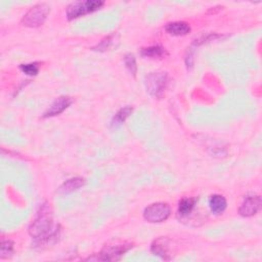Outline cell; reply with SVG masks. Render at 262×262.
<instances>
[{
	"label": "cell",
	"instance_id": "obj_13",
	"mask_svg": "<svg viewBox=\"0 0 262 262\" xmlns=\"http://www.w3.org/2000/svg\"><path fill=\"white\" fill-rule=\"evenodd\" d=\"M140 54L144 57H150V59H163L168 53L163 46L153 45L150 47L141 48Z\"/></svg>",
	"mask_w": 262,
	"mask_h": 262
},
{
	"label": "cell",
	"instance_id": "obj_7",
	"mask_svg": "<svg viewBox=\"0 0 262 262\" xmlns=\"http://www.w3.org/2000/svg\"><path fill=\"white\" fill-rule=\"evenodd\" d=\"M261 208V198L260 196H251L247 197L244 202L242 203V205L239 209V213L243 217H252Z\"/></svg>",
	"mask_w": 262,
	"mask_h": 262
},
{
	"label": "cell",
	"instance_id": "obj_4",
	"mask_svg": "<svg viewBox=\"0 0 262 262\" xmlns=\"http://www.w3.org/2000/svg\"><path fill=\"white\" fill-rule=\"evenodd\" d=\"M103 5L104 2L100 0H86V1L72 2L67 8V18L70 21L78 19L85 16V14L98 10Z\"/></svg>",
	"mask_w": 262,
	"mask_h": 262
},
{
	"label": "cell",
	"instance_id": "obj_9",
	"mask_svg": "<svg viewBox=\"0 0 262 262\" xmlns=\"http://www.w3.org/2000/svg\"><path fill=\"white\" fill-rule=\"evenodd\" d=\"M151 250L155 255L161 257L162 259H165V260L171 259V254H169L170 253V240H168L167 238L161 237V238L155 240L154 243L152 244Z\"/></svg>",
	"mask_w": 262,
	"mask_h": 262
},
{
	"label": "cell",
	"instance_id": "obj_1",
	"mask_svg": "<svg viewBox=\"0 0 262 262\" xmlns=\"http://www.w3.org/2000/svg\"><path fill=\"white\" fill-rule=\"evenodd\" d=\"M60 225H55L49 208L43 206L36 219L29 227V234L35 239L38 246H49L55 244L60 238Z\"/></svg>",
	"mask_w": 262,
	"mask_h": 262
},
{
	"label": "cell",
	"instance_id": "obj_10",
	"mask_svg": "<svg viewBox=\"0 0 262 262\" xmlns=\"http://www.w3.org/2000/svg\"><path fill=\"white\" fill-rule=\"evenodd\" d=\"M165 31L173 36H184L191 32V27L185 22H172L165 26Z\"/></svg>",
	"mask_w": 262,
	"mask_h": 262
},
{
	"label": "cell",
	"instance_id": "obj_5",
	"mask_svg": "<svg viewBox=\"0 0 262 262\" xmlns=\"http://www.w3.org/2000/svg\"><path fill=\"white\" fill-rule=\"evenodd\" d=\"M133 247L131 243H115L106 245L97 255V260L101 261H117Z\"/></svg>",
	"mask_w": 262,
	"mask_h": 262
},
{
	"label": "cell",
	"instance_id": "obj_2",
	"mask_svg": "<svg viewBox=\"0 0 262 262\" xmlns=\"http://www.w3.org/2000/svg\"><path fill=\"white\" fill-rule=\"evenodd\" d=\"M168 84V75L166 72H153L145 77V87L147 91L154 97L161 98Z\"/></svg>",
	"mask_w": 262,
	"mask_h": 262
},
{
	"label": "cell",
	"instance_id": "obj_17",
	"mask_svg": "<svg viewBox=\"0 0 262 262\" xmlns=\"http://www.w3.org/2000/svg\"><path fill=\"white\" fill-rule=\"evenodd\" d=\"M114 40H115V35H111L106 37L105 39L101 40L99 42V44H97L96 46L92 47V50H96V51H106L109 48H111L114 44Z\"/></svg>",
	"mask_w": 262,
	"mask_h": 262
},
{
	"label": "cell",
	"instance_id": "obj_6",
	"mask_svg": "<svg viewBox=\"0 0 262 262\" xmlns=\"http://www.w3.org/2000/svg\"><path fill=\"white\" fill-rule=\"evenodd\" d=\"M171 209L166 203H154L143 211L144 219L151 223H159L165 221L170 216Z\"/></svg>",
	"mask_w": 262,
	"mask_h": 262
},
{
	"label": "cell",
	"instance_id": "obj_19",
	"mask_svg": "<svg viewBox=\"0 0 262 262\" xmlns=\"http://www.w3.org/2000/svg\"><path fill=\"white\" fill-rule=\"evenodd\" d=\"M20 69L29 76H36L39 72V66L37 63L24 64L20 66Z\"/></svg>",
	"mask_w": 262,
	"mask_h": 262
},
{
	"label": "cell",
	"instance_id": "obj_11",
	"mask_svg": "<svg viewBox=\"0 0 262 262\" xmlns=\"http://www.w3.org/2000/svg\"><path fill=\"white\" fill-rule=\"evenodd\" d=\"M85 183L84 178L81 177H75V178H71L69 180H67L66 182H64L60 188H59V194L61 195H67V194H71L73 192H75L77 190H79L80 187H82Z\"/></svg>",
	"mask_w": 262,
	"mask_h": 262
},
{
	"label": "cell",
	"instance_id": "obj_14",
	"mask_svg": "<svg viewBox=\"0 0 262 262\" xmlns=\"http://www.w3.org/2000/svg\"><path fill=\"white\" fill-rule=\"evenodd\" d=\"M197 203L196 198H184L182 199L178 204V215L180 217L185 218L188 215H191L193 212Z\"/></svg>",
	"mask_w": 262,
	"mask_h": 262
},
{
	"label": "cell",
	"instance_id": "obj_15",
	"mask_svg": "<svg viewBox=\"0 0 262 262\" xmlns=\"http://www.w3.org/2000/svg\"><path fill=\"white\" fill-rule=\"evenodd\" d=\"M132 111H133V109L131 107H125V108H122L121 110H119L114 116V118L112 120V126L113 127L120 126L122 123L125 122V120L129 117L131 113H132Z\"/></svg>",
	"mask_w": 262,
	"mask_h": 262
},
{
	"label": "cell",
	"instance_id": "obj_8",
	"mask_svg": "<svg viewBox=\"0 0 262 262\" xmlns=\"http://www.w3.org/2000/svg\"><path fill=\"white\" fill-rule=\"evenodd\" d=\"M73 103V99L69 96H61L59 98H56L51 106L48 108V110L43 114V117L44 118H49V117H54L62 114L66 109H68Z\"/></svg>",
	"mask_w": 262,
	"mask_h": 262
},
{
	"label": "cell",
	"instance_id": "obj_3",
	"mask_svg": "<svg viewBox=\"0 0 262 262\" xmlns=\"http://www.w3.org/2000/svg\"><path fill=\"white\" fill-rule=\"evenodd\" d=\"M50 12V6L46 3H38L30 8L24 18L21 24L29 28H37L44 24L47 16Z\"/></svg>",
	"mask_w": 262,
	"mask_h": 262
},
{
	"label": "cell",
	"instance_id": "obj_16",
	"mask_svg": "<svg viewBox=\"0 0 262 262\" xmlns=\"http://www.w3.org/2000/svg\"><path fill=\"white\" fill-rule=\"evenodd\" d=\"M124 64L128 71L132 74L134 77L136 76L137 73V66H136V60L132 53H127L124 56Z\"/></svg>",
	"mask_w": 262,
	"mask_h": 262
},
{
	"label": "cell",
	"instance_id": "obj_18",
	"mask_svg": "<svg viewBox=\"0 0 262 262\" xmlns=\"http://www.w3.org/2000/svg\"><path fill=\"white\" fill-rule=\"evenodd\" d=\"M0 253H1V255H0L1 259L9 258L13 253V243L9 240L3 241L1 244V252Z\"/></svg>",
	"mask_w": 262,
	"mask_h": 262
},
{
	"label": "cell",
	"instance_id": "obj_12",
	"mask_svg": "<svg viewBox=\"0 0 262 262\" xmlns=\"http://www.w3.org/2000/svg\"><path fill=\"white\" fill-rule=\"evenodd\" d=\"M227 203L223 196L221 195H213L209 199V207L212 213L218 215L224 212L226 209Z\"/></svg>",
	"mask_w": 262,
	"mask_h": 262
}]
</instances>
